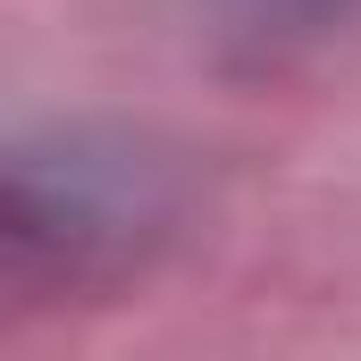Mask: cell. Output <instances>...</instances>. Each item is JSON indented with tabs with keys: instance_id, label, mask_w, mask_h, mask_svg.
<instances>
[{
	"instance_id": "obj_1",
	"label": "cell",
	"mask_w": 361,
	"mask_h": 361,
	"mask_svg": "<svg viewBox=\"0 0 361 361\" xmlns=\"http://www.w3.org/2000/svg\"><path fill=\"white\" fill-rule=\"evenodd\" d=\"M160 219L169 193L135 152H0V311L118 277L143 252V235H160Z\"/></svg>"
},
{
	"instance_id": "obj_2",
	"label": "cell",
	"mask_w": 361,
	"mask_h": 361,
	"mask_svg": "<svg viewBox=\"0 0 361 361\" xmlns=\"http://www.w3.org/2000/svg\"><path fill=\"white\" fill-rule=\"evenodd\" d=\"M210 8V25L235 42V51H302V42H328V34H345L361 17V0H202Z\"/></svg>"
}]
</instances>
